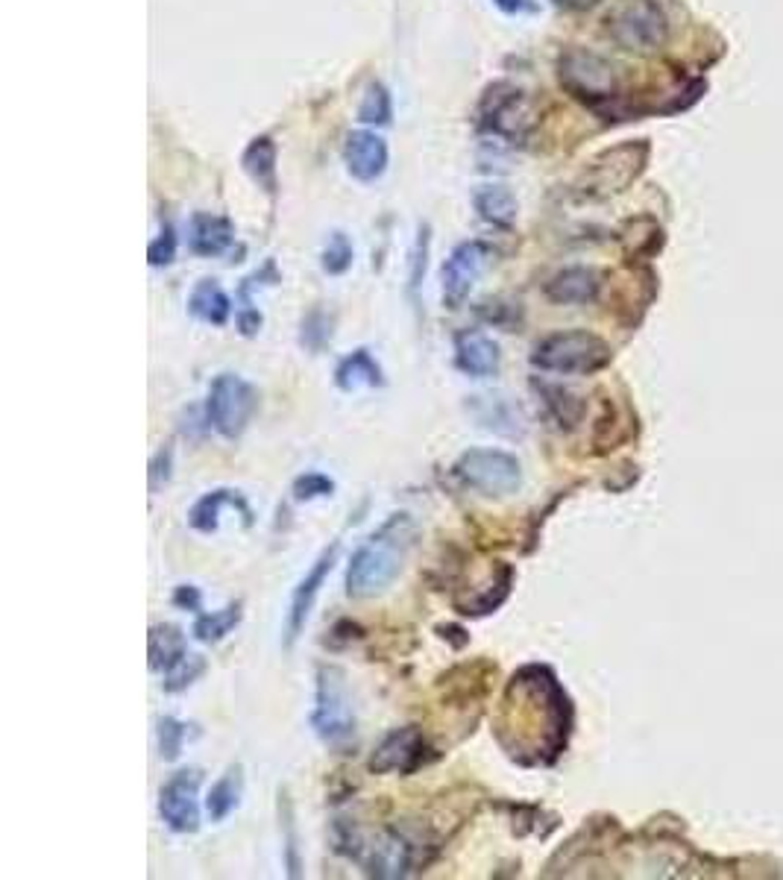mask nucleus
Segmentation results:
<instances>
[{
  "mask_svg": "<svg viewBox=\"0 0 783 880\" xmlns=\"http://www.w3.org/2000/svg\"><path fill=\"white\" fill-rule=\"evenodd\" d=\"M156 734H158V755H162V760L165 763L179 760L185 743H188V725L176 719V716H162V719H158Z\"/></svg>",
  "mask_w": 783,
  "mask_h": 880,
  "instance_id": "32",
  "label": "nucleus"
},
{
  "mask_svg": "<svg viewBox=\"0 0 783 880\" xmlns=\"http://www.w3.org/2000/svg\"><path fill=\"white\" fill-rule=\"evenodd\" d=\"M391 153L388 144L373 130H352L343 142V165L359 183H375L388 170Z\"/></svg>",
  "mask_w": 783,
  "mask_h": 880,
  "instance_id": "16",
  "label": "nucleus"
},
{
  "mask_svg": "<svg viewBox=\"0 0 783 880\" xmlns=\"http://www.w3.org/2000/svg\"><path fill=\"white\" fill-rule=\"evenodd\" d=\"M311 728L323 746L338 752L356 746V711L343 684V672L334 666H323L317 672Z\"/></svg>",
  "mask_w": 783,
  "mask_h": 880,
  "instance_id": "3",
  "label": "nucleus"
},
{
  "mask_svg": "<svg viewBox=\"0 0 783 880\" xmlns=\"http://www.w3.org/2000/svg\"><path fill=\"white\" fill-rule=\"evenodd\" d=\"M334 385L341 387L343 394H356L364 387H382L384 373L379 367V361L370 355V350H356L347 359H341V364L334 367Z\"/></svg>",
  "mask_w": 783,
  "mask_h": 880,
  "instance_id": "21",
  "label": "nucleus"
},
{
  "mask_svg": "<svg viewBox=\"0 0 783 880\" xmlns=\"http://www.w3.org/2000/svg\"><path fill=\"white\" fill-rule=\"evenodd\" d=\"M496 734L517 763H552L567 746V693L546 666H523L511 675Z\"/></svg>",
  "mask_w": 783,
  "mask_h": 880,
  "instance_id": "1",
  "label": "nucleus"
},
{
  "mask_svg": "<svg viewBox=\"0 0 783 880\" xmlns=\"http://www.w3.org/2000/svg\"><path fill=\"white\" fill-rule=\"evenodd\" d=\"M414 520L409 514H391L364 543L352 552L347 567V596L352 599H370L384 593L393 581L400 579L402 567L409 561L414 546Z\"/></svg>",
  "mask_w": 783,
  "mask_h": 880,
  "instance_id": "2",
  "label": "nucleus"
},
{
  "mask_svg": "<svg viewBox=\"0 0 783 880\" xmlns=\"http://www.w3.org/2000/svg\"><path fill=\"white\" fill-rule=\"evenodd\" d=\"M188 649H185V634L183 629L176 625H153L151 629V670L162 672L165 675L167 670H174L176 663L183 661Z\"/></svg>",
  "mask_w": 783,
  "mask_h": 880,
  "instance_id": "24",
  "label": "nucleus"
},
{
  "mask_svg": "<svg viewBox=\"0 0 783 880\" xmlns=\"http://www.w3.org/2000/svg\"><path fill=\"white\" fill-rule=\"evenodd\" d=\"M391 117H393L391 92H388L382 83L367 85L364 97H361V106H359L361 124L384 126V124H391Z\"/></svg>",
  "mask_w": 783,
  "mask_h": 880,
  "instance_id": "30",
  "label": "nucleus"
},
{
  "mask_svg": "<svg viewBox=\"0 0 783 880\" xmlns=\"http://www.w3.org/2000/svg\"><path fill=\"white\" fill-rule=\"evenodd\" d=\"M555 7L569 9V12H584V9H593L599 0H552Z\"/></svg>",
  "mask_w": 783,
  "mask_h": 880,
  "instance_id": "42",
  "label": "nucleus"
},
{
  "mask_svg": "<svg viewBox=\"0 0 783 880\" xmlns=\"http://www.w3.org/2000/svg\"><path fill=\"white\" fill-rule=\"evenodd\" d=\"M334 494V482L326 473H302L293 478V499L297 503H315Z\"/></svg>",
  "mask_w": 783,
  "mask_h": 880,
  "instance_id": "35",
  "label": "nucleus"
},
{
  "mask_svg": "<svg viewBox=\"0 0 783 880\" xmlns=\"http://www.w3.org/2000/svg\"><path fill=\"white\" fill-rule=\"evenodd\" d=\"M475 400V417L484 428L502 432V435H523V420L519 408L505 400V396H473Z\"/></svg>",
  "mask_w": 783,
  "mask_h": 880,
  "instance_id": "26",
  "label": "nucleus"
},
{
  "mask_svg": "<svg viewBox=\"0 0 783 880\" xmlns=\"http://www.w3.org/2000/svg\"><path fill=\"white\" fill-rule=\"evenodd\" d=\"M244 796V769L241 766H229L226 775L217 780L215 787L206 796V814L212 821H224L226 816H233L241 805Z\"/></svg>",
  "mask_w": 783,
  "mask_h": 880,
  "instance_id": "25",
  "label": "nucleus"
},
{
  "mask_svg": "<svg viewBox=\"0 0 783 880\" xmlns=\"http://www.w3.org/2000/svg\"><path fill=\"white\" fill-rule=\"evenodd\" d=\"M329 341H332V318L320 309L309 311V314L302 318L300 344L309 352H320Z\"/></svg>",
  "mask_w": 783,
  "mask_h": 880,
  "instance_id": "34",
  "label": "nucleus"
},
{
  "mask_svg": "<svg viewBox=\"0 0 783 880\" xmlns=\"http://www.w3.org/2000/svg\"><path fill=\"white\" fill-rule=\"evenodd\" d=\"M511 584H514V570H511L505 561H499V567H496V576H493V581L487 584V590H482V593L473 596V599H467V602H455V608H459L461 613H467V617H484V613H493L502 602H505V599H508Z\"/></svg>",
  "mask_w": 783,
  "mask_h": 880,
  "instance_id": "28",
  "label": "nucleus"
},
{
  "mask_svg": "<svg viewBox=\"0 0 783 880\" xmlns=\"http://www.w3.org/2000/svg\"><path fill=\"white\" fill-rule=\"evenodd\" d=\"M642 162H646L642 144H622L617 151L601 153L599 159L590 165V170L584 174V194L608 197L614 191H622L633 176L640 174Z\"/></svg>",
  "mask_w": 783,
  "mask_h": 880,
  "instance_id": "13",
  "label": "nucleus"
},
{
  "mask_svg": "<svg viewBox=\"0 0 783 880\" xmlns=\"http://www.w3.org/2000/svg\"><path fill=\"white\" fill-rule=\"evenodd\" d=\"M203 672H206V661H203V654L188 652L183 661L176 663L174 670L165 672L162 690H165V693H183V690H188L194 681L200 679Z\"/></svg>",
  "mask_w": 783,
  "mask_h": 880,
  "instance_id": "33",
  "label": "nucleus"
},
{
  "mask_svg": "<svg viewBox=\"0 0 783 880\" xmlns=\"http://www.w3.org/2000/svg\"><path fill=\"white\" fill-rule=\"evenodd\" d=\"M546 297L558 306H573V302H590L599 293V273L590 268H567L555 273L546 282Z\"/></svg>",
  "mask_w": 783,
  "mask_h": 880,
  "instance_id": "20",
  "label": "nucleus"
},
{
  "mask_svg": "<svg viewBox=\"0 0 783 880\" xmlns=\"http://www.w3.org/2000/svg\"><path fill=\"white\" fill-rule=\"evenodd\" d=\"M200 769H183L171 775L158 789V816L174 834H197L200 830Z\"/></svg>",
  "mask_w": 783,
  "mask_h": 880,
  "instance_id": "11",
  "label": "nucleus"
},
{
  "mask_svg": "<svg viewBox=\"0 0 783 880\" xmlns=\"http://www.w3.org/2000/svg\"><path fill=\"white\" fill-rule=\"evenodd\" d=\"M610 35L631 53H655L667 42V15L655 0H628L610 15Z\"/></svg>",
  "mask_w": 783,
  "mask_h": 880,
  "instance_id": "9",
  "label": "nucleus"
},
{
  "mask_svg": "<svg viewBox=\"0 0 783 880\" xmlns=\"http://www.w3.org/2000/svg\"><path fill=\"white\" fill-rule=\"evenodd\" d=\"M244 617V604L241 602H233L226 604L224 611H212V613H200L197 620H194V629L192 634L200 643H220V640L226 638V634H233V629H238V622H241Z\"/></svg>",
  "mask_w": 783,
  "mask_h": 880,
  "instance_id": "29",
  "label": "nucleus"
},
{
  "mask_svg": "<svg viewBox=\"0 0 783 880\" xmlns=\"http://www.w3.org/2000/svg\"><path fill=\"white\" fill-rule=\"evenodd\" d=\"M350 855L364 866L370 878L379 880H396L414 869L418 863V842L405 837L400 828H388L375 834L373 839H359V834H350Z\"/></svg>",
  "mask_w": 783,
  "mask_h": 880,
  "instance_id": "7",
  "label": "nucleus"
},
{
  "mask_svg": "<svg viewBox=\"0 0 783 880\" xmlns=\"http://www.w3.org/2000/svg\"><path fill=\"white\" fill-rule=\"evenodd\" d=\"M425 265H429V227L420 229L418 250H414V270H411V288H418L420 279L425 277Z\"/></svg>",
  "mask_w": 783,
  "mask_h": 880,
  "instance_id": "40",
  "label": "nucleus"
},
{
  "mask_svg": "<svg viewBox=\"0 0 783 880\" xmlns=\"http://www.w3.org/2000/svg\"><path fill=\"white\" fill-rule=\"evenodd\" d=\"M188 311H192V318L203 320L209 327H224L233 314V300L224 288L217 286V279H200L188 297Z\"/></svg>",
  "mask_w": 783,
  "mask_h": 880,
  "instance_id": "23",
  "label": "nucleus"
},
{
  "mask_svg": "<svg viewBox=\"0 0 783 880\" xmlns=\"http://www.w3.org/2000/svg\"><path fill=\"white\" fill-rule=\"evenodd\" d=\"M610 359L608 346L590 332H555L534 346L532 364L546 373H593Z\"/></svg>",
  "mask_w": 783,
  "mask_h": 880,
  "instance_id": "6",
  "label": "nucleus"
},
{
  "mask_svg": "<svg viewBox=\"0 0 783 880\" xmlns=\"http://www.w3.org/2000/svg\"><path fill=\"white\" fill-rule=\"evenodd\" d=\"M338 552H341V543H338V540H334L332 546H326L323 552H320V558L315 561V567L302 576L300 584L293 587L291 608H288V620H285V649H291V645L297 643V638L302 634V629H306L311 608H315L317 593H320V587H323L326 579H329V572H332L334 561H338Z\"/></svg>",
  "mask_w": 783,
  "mask_h": 880,
  "instance_id": "15",
  "label": "nucleus"
},
{
  "mask_svg": "<svg viewBox=\"0 0 783 880\" xmlns=\"http://www.w3.org/2000/svg\"><path fill=\"white\" fill-rule=\"evenodd\" d=\"M478 124L487 133H496L511 142L523 138L532 124V110H528L523 89L511 83H493L478 103Z\"/></svg>",
  "mask_w": 783,
  "mask_h": 880,
  "instance_id": "10",
  "label": "nucleus"
},
{
  "mask_svg": "<svg viewBox=\"0 0 783 880\" xmlns=\"http://www.w3.org/2000/svg\"><path fill=\"white\" fill-rule=\"evenodd\" d=\"M352 259H356V250H352L350 238L343 232H332L329 241H326L323 252H320V268L329 277H341L347 270L352 268Z\"/></svg>",
  "mask_w": 783,
  "mask_h": 880,
  "instance_id": "31",
  "label": "nucleus"
},
{
  "mask_svg": "<svg viewBox=\"0 0 783 880\" xmlns=\"http://www.w3.org/2000/svg\"><path fill=\"white\" fill-rule=\"evenodd\" d=\"M224 508H233V511L241 514L244 526H253V508L247 505L238 490H229V487H217V490H209L206 496H200L194 508L188 511V526L200 535H215L220 528V511Z\"/></svg>",
  "mask_w": 783,
  "mask_h": 880,
  "instance_id": "17",
  "label": "nucleus"
},
{
  "mask_svg": "<svg viewBox=\"0 0 783 880\" xmlns=\"http://www.w3.org/2000/svg\"><path fill=\"white\" fill-rule=\"evenodd\" d=\"M174 604L176 608H183V611H200L203 608V596H200V590H197V587H192V584H183V587H176V593H174Z\"/></svg>",
  "mask_w": 783,
  "mask_h": 880,
  "instance_id": "41",
  "label": "nucleus"
},
{
  "mask_svg": "<svg viewBox=\"0 0 783 880\" xmlns=\"http://www.w3.org/2000/svg\"><path fill=\"white\" fill-rule=\"evenodd\" d=\"M452 473L461 485L491 499L514 496L523 487V464L517 462V455L502 449H467Z\"/></svg>",
  "mask_w": 783,
  "mask_h": 880,
  "instance_id": "4",
  "label": "nucleus"
},
{
  "mask_svg": "<svg viewBox=\"0 0 783 880\" xmlns=\"http://www.w3.org/2000/svg\"><path fill=\"white\" fill-rule=\"evenodd\" d=\"M235 241V227L220 215H209V211H197L188 227V244L197 256L215 259L224 256Z\"/></svg>",
  "mask_w": 783,
  "mask_h": 880,
  "instance_id": "19",
  "label": "nucleus"
},
{
  "mask_svg": "<svg viewBox=\"0 0 783 880\" xmlns=\"http://www.w3.org/2000/svg\"><path fill=\"white\" fill-rule=\"evenodd\" d=\"M244 170L267 194L276 191V144L267 135L253 138L250 147L244 151Z\"/></svg>",
  "mask_w": 783,
  "mask_h": 880,
  "instance_id": "27",
  "label": "nucleus"
},
{
  "mask_svg": "<svg viewBox=\"0 0 783 880\" xmlns=\"http://www.w3.org/2000/svg\"><path fill=\"white\" fill-rule=\"evenodd\" d=\"M171 467H174V449L165 446V449H158L156 458L151 462V494H158L171 482Z\"/></svg>",
  "mask_w": 783,
  "mask_h": 880,
  "instance_id": "39",
  "label": "nucleus"
},
{
  "mask_svg": "<svg viewBox=\"0 0 783 880\" xmlns=\"http://www.w3.org/2000/svg\"><path fill=\"white\" fill-rule=\"evenodd\" d=\"M174 259H176V232L171 224H165L156 241L147 247V261H151L153 268H162V265H171Z\"/></svg>",
  "mask_w": 783,
  "mask_h": 880,
  "instance_id": "38",
  "label": "nucleus"
},
{
  "mask_svg": "<svg viewBox=\"0 0 783 880\" xmlns=\"http://www.w3.org/2000/svg\"><path fill=\"white\" fill-rule=\"evenodd\" d=\"M259 411V391L247 379L235 373H220L215 376L206 400V423L215 428L217 435L238 441L247 432L253 414Z\"/></svg>",
  "mask_w": 783,
  "mask_h": 880,
  "instance_id": "5",
  "label": "nucleus"
},
{
  "mask_svg": "<svg viewBox=\"0 0 783 880\" xmlns=\"http://www.w3.org/2000/svg\"><path fill=\"white\" fill-rule=\"evenodd\" d=\"M532 385H534V391L543 396V403H546V408L555 414V420H558L560 426H564V423H567V426H575L578 414H575V411H569V405H573L569 400H573V396H569L564 387L546 385V382H532Z\"/></svg>",
  "mask_w": 783,
  "mask_h": 880,
  "instance_id": "37",
  "label": "nucleus"
},
{
  "mask_svg": "<svg viewBox=\"0 0 783 880\" xmlns=\"http://www.w3.org/2000/svg\"><path fill=\"white\" fill-rule=\"evenodd\" d=\"M491 265V247L484 241H464L450 252L441 268V293L446 309H461L475 282Z\"/></svg>",
  "mask_w": 783,
  "mask_h": 880,
  "instance_id": "12",
  "label": "nucleus"
},
{
  "mask_svg": "<svg viewBox=\"0 0 783 880\" xmlns=\"http://www.w3.org/2000/svg\"><path fill=\"white\" fill-rule=\"evenodd\" d=\"M558 76L560 85L575 101L587 103V106H599L617 97V71L599 53L584 51V48L560 53Z\"/></svg>",
  "mask_w": 783,
  "mask_h": 880,
  "instance_id": "8",
  "label": "nucleus"
},
{
  "mask_svg": "<svg viewBox=\"0 0 783 880\" xmlns=\"http://www.w3.org/2000/svg\"><path fill=\"white\" fill-rule=\"evenodd\" d=\"M493 3H496L502 12H508V15H517L523 9H528V0H493Z\"/></svg>",
  "mask_w": 783,
  "mask_h": 880,
  "instance_id": "43",
  "label": "nucleus"
},
{
  "mask_svg": "<svg viewBox=\"0 0 783 880\" xmlns=\"http://www.w3.org/2000/svg\"><path fill=\"white\" fill-rule=\"evenodd\" d=\"M279 819L285 828V860H288V874L300 878V846H297V830H293V807L288 796H279Z\"/></svg>",
  "mask_w": 783,
  "mask_h": 880,
  "instance_id": "36",
  "label": "nucleus"
},
{
  "mask_svg": "<svg viewBox=\"0 0 783 880\" xmlns=\"http://www.w3.org/2000/svg\"><path fill=\"white\" fill-rule=\"evenodd\" d=\"M425 763H429V743H425L423 731L409 725V728L391 731L375 746L373 757H370V772H375V775H391V772L411 775Z\"/></svg>",
  "mask_w": 783,
  "mask_h": 880,
  "instance_id": "14",
  "label": "nucleus"
},
{
  "mask_svg": "<svg viewBox=\"0 0 783 880\" xmlns=\"http://www.w3.org/2000/svg\"><path fill=\"white\" fill-rule=\"evenodd\" d=\"M473 206L484 224L499 229H511L517 220V197L505 185H478L473 194Z\"/></svg>",
  "mask_w": 783,
  "mask_h": 880,
  "instance_id": "22",
  "label": "nucleus"
},
{
  "mask_svg": "<svg viewBox=\"0 0 783 880\" xmlns=\"http://www.w3.org/2000/svg\"><path fill=\"white\" fill-rule=\"evenodd\" d=\"M502 352L496 346V341L482 332H461L455 338V367L464 376L473 379H487L499 373Z\"/></svg>",
  "mask_w": 783,
  "mask_h": 880,
  "instance_id": "18",
  "label": "nucleus"
}]
</instances>
